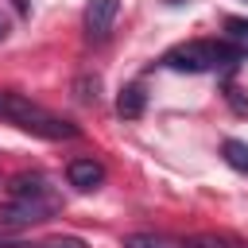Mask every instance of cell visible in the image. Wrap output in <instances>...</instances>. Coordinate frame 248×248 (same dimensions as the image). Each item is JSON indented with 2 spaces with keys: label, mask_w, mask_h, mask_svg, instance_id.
<instances>
[{
  "label": "cell",
  "mask_w": 248,
  "mask_h": 248,
  "mask_svg": "<svg viewBox=\"0 0 248 248\" xmlns=\"http://www.w3.org/2000/svg\"><path fill=\"white\" fill-rule=\"evenodd\" d=\"M0 120H8V124L23 128L31 136H43V140H78V132H81L78 124L54 116L46 108H39L31 97L12 93V89H0Z\"/></svg>",
  "instance_id": "obj_1"
},
{
  "label": "cell",
  "mask_w": 248,
  "mask_h": 248,
  "mask_svg": "<svg viewBox=\"0 0 248 248\" xmlns=\"http://www.w3.org/2000/svg\"><path fill=\"white\" fill-rule=\"evenodd\" d=\"M143 105H147V93H143L140 85H124V89H120V97H116V112H120L124 120L143 116Z\"/></svg>",
  "instance_id": "obj_7"
},
{
  "label": "cell",
  "mask_w": 248,
  "mask_h": 248,
  "mask_svg": "<svg viewBox=\"0 0 248 248\" xmlns=\"http://www.w3.org/2000/svg\"><path fill=\"white\" fill-rule=\"evenodd\" d=\"M58 209V202L50 194H39V198H12L0 205V225H39L46 221L50 213Z\"/></svg>",
  "instance_id": "obj_3"
},
{
  "label": "cell",
  "mask_w": 248,
  "mask_h": 248,
  "mask_svg": "<svg viewBox=\"0 0 248 248\" xmlns=\"http://www.w3.org/2000/svg\"><path fill=\"white\" fill-rule=\"evenodd\" d=\"M163 66L167 70H178V74H205V70H217V43H178L163 54Z\"/></svg>",
  "instance_id": "obj_2"
},
{
  "label": "cell",
  "mask_w": 248,
  "mask_h": 248,
  "mask_svg": "<svg viewBox=\"0 0 248 248\" xmlns=\"http://www.w3.org/2000/svg\"><path fill=\"white\" fill-rule=\"evenodd\" d=\"M221 151H225V163H229L232 170H244V174H248V143H244V140H225Z\"/></svg>",
  "instance_id": "obj_9"
},
{
  "label": "cell",
  "mask_w": 248,
  "mask_h": 248,
  "mask_svg": "<svg viewBox=\"0 0 248 248\" xmlns=\"http://www.w3.org/2000/svg\"><path fill=\"white\" fill-rule=\"evenodd\" d=\"M4 35H8V23H4V19H0V43H4Z\"/></svg>",
  "instance_id": "obj_15"
},
{
  "label": "cell",
  "mask_w": 248,
  "mask_h": 248,
  "mask_svg": "<svg viewBox=\"0 0 248 248\" xmlns=\"http://www.w3.org/2000/svg\"><path fill=\"white\" fill-rule=\"evenodd\" d=\"M225 101L232 105V112H240V116H248V97H244V89H236L232 81L225 85Z\"/></svg>",
  "instance_id": "obj_11"
},
{
  "label": "cell",
  "mask_w": 248,
  "mask_h": 248,
  "mask_svg": "<svg viewBox=\"0 0 248 248\" xmlns=\"http://www.w3.org/2000/svg\"><path fill=\"white\" fill-rule=\"evenodd\" d=\"M124 248H178V244L159 232H132V236H124Z\"/></svg>",
  "instance_id": "obj_10"
},
{
  "label": "cell",
  "mask_w": 248,
  "mask_h": 248,
  "mask_svg": "<svg viewBox=\"0 0 248 248\" xmlns=\"http://www.w3.org/2000/svg\"><path fill=\"white\" fill-rule=\"evenodd\" d=\"M39 194H50L46 174H39V170H23V174L8 178V198H39Z\"/></svg>",
  "instance_id": "obj_6"
},
{
  "label": "cell",
  "mask_w": 248,
  "mask_h": 248,
  "mask_svg": "<svg viewBox=\"0 0 248 248\" xmlns=\"http://www.w3.org/2000/svg\"><path fill=\"white\" fill-rule=\"evenodd\" d=\"M66 182H70L74 190L89 194V190H97V186L105 182V167H101L97 159H74V163L66 167Z\"/></svg>",
  "instance_id": "obj_5"
},
{
  "label": "cell",
  "mask_w": 248,
  "mask_h": 248,
  "mask_svg": "<svg viewBox=\"0 0 248 248\" xmlns=\"http://www.w3.org/2000/svg\"><path fill=\"white\" fill-rule=\"evenodd\" d=\"M70 93H74L78 105H97L101 101V78L97 74H78L74 85H70Z\"/></svg>",
  "instance_id": "obj_8"
},
{
  "label": "cell",
  "mask_w": 248,
  "mask_h": 248,
  "mask_svg": "<svg viewBox=\"0 0 248 248\" xmlns=\"http://www.w3.org/2000/svg\"><path fill=\"white\" fill-rule=\"evenodd\" d=\"M178 248H198V244H194V240H186V244H178Z\"/></svg>",
  "instance_id": "obj_16"
},
{
  "label": "cell",
  "mask_w": 248,
  "mask_h": 248,
  "mask_svg": "<svg viewBox=\"0 0 248 248\" xmlns=\"http://www.w3.org/2000/svg\"><path fill=\"white\" fill-rule=\"evenodd\" d=\"M116 16H120V0H89L85 4V31H89V39H97V43L108 39Z\"/></svg>",
  "instance_id": "obj_4"
},
{
  "label": "cell",
  "mask_w": 248,
  "mask_h": 248,
  "mask_svg": "<svg viewBox=\"0 0 248 248\" xmlns=\"http://www.w3.org/2000/svg\"><path fill=\"white\" fill-rule=\"evenodd\" d=\"M12 4H16V12H19V16H27V8H31L27 0H12Z\"/></svg>",
  "instance_id": "obj_14"
},
{
  "label": "cell",
  "mask_w": 248,
  "mask_h": 248,
  "mask_svg": "<svg viewBox=\"0 0 248 248\" xmlns=\"http://www.w3.org/2000/svg\"><path fill=\"white\" fill-rule=\"evenodd\" d=\"M46 248H81V240H54V244H46Z\"/></svg>",
  "instance_id": "obj_13"
},
{
  "label": "cell",
  "mask_w": 248,
  "mask_h": 248,
  "mask_svg": "<svg viewBox=\"0 0 248 248\" xmlns=\"http://www.w3.org/2000/svg\"><path fill=\"white\" fill-rule=\"evenodd\" d=\"M225 31H229L236 43H244V39H248V19H244V16H229V19H225Z\"/></svg>",
  "instance_id": "obj_12"
}]
</instances>
